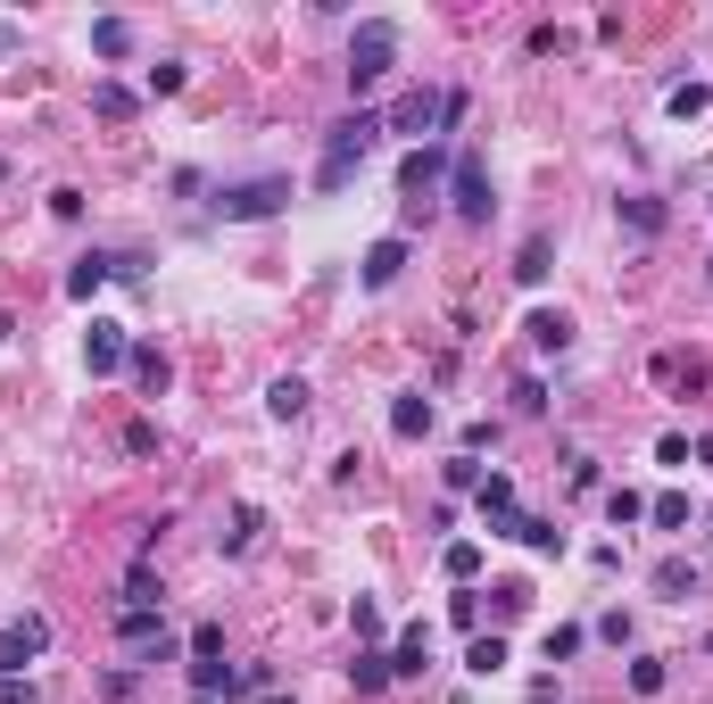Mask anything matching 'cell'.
Segmentation results:
<instances>
[{"mask_svg": "<svg viewBox=\"0 0 713 704\" xmlns=\"http://www.w3.org/2000/svg\"><path fill=\"white\" fill-rule=\"evenodd\" d=\"M374 141H382V116L374 109H349L332 133H324V158H316V191H349V174L374 158Z\"/></svg>", "mask_w": 713, "mask_h": 704, "instance_id": "cell-1", "label": "cell"}, {"mask_svg": "<svg viewBox=\"0 0 713 704\" xmlns=\"http://www.w3.org/2000/svg\"><path fill=\"white\" fill-rule=\"evenodd\" d=\"M391 67H398V25H391V18H365V25L349 34V92L365 100Z\"/></svg>", "mask_w": 713, "mask_h": 704, "instance_id": "cell-2", "label": "cell"}, {"mask_svg": "<svg viewBox=\"0 0 713 704\" xmlns=\"http://www.w3.org/2000/svg\"><path fill=\"white\" fill-rule=\"evenodd\" d=\"M207 207H216L225 224H265V216H282V207H291V174H249V183H225Z\"/></svg>", "mask_w": 713, "mask_h": 704, "instance_id": "cell-3", "label": "cell"}, {"mask_svg": "<svg viewBox=\"0 0 713 704\" xmlns=\"http://www.w3.org/2000/svg\"><path fill=\"white\" fill-rule=\"evenodd\" d=\"M116 647L142 655V663H167V655H174L167 613H158V605H116Z\"/></svg>", "mask_w": 713, "mask_h": 704, "instance_id": "cell-4", "label": "cell"}, {"mask_svg": "<svg viewBox=\"0 0 713 704\" xmlns=\"http://www.w3.org/2000/svg\"><path fill=\"white\" fill-rule=\"evenodd\" d=\"M50 655V622L42 613H18V622H0V680H25V663Z\"/></svg>", "mask_w": 713, "mask_h": 704, "instance_id": "cell-5", "label": "cell"}, {"mask_svg": "<svg viewBox=\"0 0 713 704\" xmlns=\"http://www.w3.org/2000/svg\"><path fill=\"white\" fill-rule=\"evenodd\" d=\"M449 207L465 224H489V207H498V200H489V167L473 158V149H456V167H449Z\"/></svg>", "mask_w": 713, "mask_h": 704, "instance_id": "cell-6", "label": "cell"}, {"mask_svg": "<svg viewBox=\"0 0 713 704\" xmlns=\"http://www.w3.org/2000/svg\"><path fill=\"white\" fill-rule=\"evenodd\" d=\"M440 109H449V92H432V83H415V92H398L391 109H382V133H432Z\"/></svg>", "mask_w": 713, "mask_h": 704, "instance_id": "cell-7", "label": "cell"}, {"mask_svg": "<svg viewBox=\"0 0 713 704\" xmlns=\"http://www.w3.org/2000/svg\"><path fill=\"white\" fill-rule=\"evenodd\" d=\"M456 158L440 141H423V149H407V167H398V191H407L415 207H432V191H440V174H449Z\"/></svg>", "mask_w": 713, "mask_h": 704, "instance_id": "cell-8", "label": "cell"}, {"mask_svg": "<svg viewBox=\"0 0 713 704\" xmlns=\"http://www.w3.org/2000/svg\"><path fill=\"white\" fill-rule=\"evenodd\" d=\"M125 356H133V340H125V323H109V316H92V332H83V365H92V382H109V373H125Z\"/></svg>", "mask_w": 713, "mask_h": 704, "instance_id": "cell-9", "label": "cell"}, {"mask_svg": "<svg viewBox=\"0 0 713 704\" xmlns=\"http://www.w3.org/2000/svg\"><path fill=\"white\" fill-rule=\"evenodd\" d=\"M398 274H407V232H391V241H374L356 258V282H365V291H391Z\"/></svg>", "mask_w": 713, "mask_h": 704, "instance_id": "cell-10", "label": "cell"}, {"mask_svg": "<svg viewBox=\"0 0 713 704\" xmlns=\"http://www.w3.org/2000/svg\"><path fill=\"white\" fill-rule=\"evenodd\" d=\"M473 506H482L489 538H514V481H507V473H482V489H473Z\"/></svg>", "mask_w": 713, "mask_h": 704, "instance_id": "cell-11", "label": "cell"}, {"mask_svg": "<svg viewBox=\"0 0 713 704\" xmlns=\"http://www.w3.org/2000/svg\"><path fill=\"white\" fill-rule=\"evenodd\" d=\"M647 589H656V597H664V605H689V597H697V589H705V572H697V564H689V556H664V564H656V572H647Z\"/></svg>", "mask_w": 713, "mask_h": 704, "instance_id": "cell-12", "label": "cell"}, {"mask_svg": "<svg viewBox=\"0 0 713 704\" xmlns=\"http://www.w3.org/2000/svg\"><path fill=\"white\" fill-rule=\"evenodd\" d=\"M125 373H133V389H142V398H167V382H174V365H167V356L150 349V340H133Z\"/></svg>", "mask_w": 713, "mask_h": 704, "instance_id": "cell-13", "label": "cell"}, {"mask_svg": "<svg viewBox=\"0 0 713 704\" xmlns=\"http://www.w3.org/2000/svg\"><path fill=\"white\" fill-rule=\"evenodd\" d=\"M432 671V631L415 622V631H398V647H391V680H423Z\"/></svg>", "mask_w": 713, "mask_h": 704, "instance_id": "cell-14", "label": "cell"}, {"mask_svg": "<svg viewBox=\"0 0 713 704\" xmlns=\"http://www.w3.org/2000/svg\"><path fill=\"white\" fill-rule=\"evenodd\" d=\"M614 216L631 224V232H647V241H656L664 224H672V207H664V200H647V191H622V200H614Z\"/></svg>", "mask_w": 713, "mask_h": 704, "instance_id": "cell-15", "label": "cell"}, {"mask_svg": "<svg viewBox=\"0 0 713 704\" xmlns=\"http://www.w3.org/2000/svg\"><path fill=\"white\" fill-rule=\"evenodd\" d=\"M432 398H423V389H407V398H391V440H423V431H432Z\"/></svg>", "mask_w": 713, "mask_h": 704, "instance_id": "cell-16", "label": "cell"}, {"mask_svg": "<svg viewBox=\"0 0 713 704\" xmlns=\"http://www.w3.org/2000/svg\"><path fill=\"white\" fill-rule=\"evenodd\" d=\"M523 332H531V349H547V356H564V349H573V316H564V307H540V316H531Z\"/></svg>", "mask_w": 713, "mask_h": 704, "instance_id": "cell-17", "label": "cell"}, {"mask_svg": "<svg viewBox=\"0 0 713 704\" xmlns=\"http://www.w3.org/2000/svg\"><path fill=\"white\" fill-rule=\"evenodd\" d=\"M265 415H274V423H299V415H307V382H299V373H282V382L265 389Z\"/></svg>", "mask_w": 713, "mask_h": 704, "instance_id": "cell-18", "label": "cell"}, {"mask_svg": "<svg viewBox=\"0 0 713 704\" xmlns=\"http://www.w3.org/2000/svg\"><path fill=\"white\" fill-rule=\"evenodd\" d=\"M349 688H356V696H374V688H391V655H382V647H365V655L349 663Z\"/></svg>", "mask_w": 713, "mask_h": 704, "instance_id": "cell-19", "label": "cell"}, {"mask_svg": "<svg viewBox=\"0 0 713 704\" xmlns=\"http://www.w3.org/2000/svg\"><path fill=\"white\" fill-rule=\"evenodd\" d=\"M258 531H265V514H258V506H233V522L216 531V547H225V556H241V547H249Z\"/></svg>", "mask_w": 713, "mask_h": 704, "instance_id": "cell-20", "label": "cell"}, {"mask_svg": "<svg viewBox=\"0 0 713 704\" xmlns=\"http://www.w3.org/2000/svg\"><path fill=\"white\" fill-rule=\"evenodd\" d=\"M440 572H449L456 589H473V580H482V547H473V538H449V556H440Z\"/></svg>", "mask_w": 713, "mask_h": 704, "instance_id": "cell-21", "label": "cell"}, {"mask_svg": "<svg viewBox=\"0 0 713 704\" xmlns=\"http://www.w3.org/2000/svg\"><path fill=\"white\" fill-rule=\"evenodd\" d=\"M514 538H523V547H540V556H564V531L547 514H514Z\"/></svg>", "mask_w": 713, "mask_h": 704, "instance_id": "cell-22", "label": "cell"}, {"mask_svg": "<svg viewBox=\"0 0 713 704\" xmlns=\"http://www.w3.org/2000/svg\"><path fill=\"white\" fill-rule=\"evenodd\" d=\"M498 663H507V638H498V631H482V638L465 647V671H473V680H489Z\"/></svg>", "mask_w": 713, "mask_h": 704, "instance_id": "cell-23", "label": "cell"}, {"mask_svg": "<svg viewBox=\"0 0 713 704\" xmlns=\"http://www.w3.org/2000/svg\"><path fill=\"white\" fill-rule=\"evenodd\" d=\"M547 258H556V249H547V232H531V241L514 249V282H547Z\"/></svg>", "mask_w": 713, "mask_h": 704, "instance_id": "cell-24", "label": "cell"}, {"mask_svg": "<svg viewBox=\"0 0 713 704\" xmlns=\"http://www.w3.org/2000/svg\"><path fill=\"white\" fill-rule=\"evenodd\" d=\"M109 274H116V258H76V274H67V298H92Z\"/></svg>", "mask_w": 713, "mask_h": 704, "instance_id": "cell-25", "label": "cell"}, {"mask_svg": "<svg viewBox=\"0 0 713 704\" xmlns=\"http://www.w3.org/2000/svg\"><path fill=\"white\" fill-rule=\"evenodd\" d=\"M606 522H614V531L647 522V498H638V489H606Z\"/></svg>", "mask_w": 713, "mask_h": 704, "instance_id": "cell-26", "label": "cell"}, {"mask_svg": "<svg viewBox=\"0 0 713 704\" xmlns=\"http://www.w3.org/2000/svg\"><path fill=\"white\" fill-rule=\"evenodd\" d=\"M92 50H100V58H125V50H133V25H125V18H100V25H92Z\"/></svg>", "mask_w": 713, "mask_h": 704, "instance_id": "cell-27", "label": "cell"}, {"mask_svg": "<svg viewBox=\"0 0 713 704\" xmlns=\"http://www.w3.org/2000/svg\"><path fill=\"white\" fill-rule=\"evenodd\" d=\"M440 481H449V498H473V489H482V464H473V456H449V464H440Z\"/></svg>", "mask_w": 713, "mask_h": 704, "instance_id": "cell-28", "label": "cell"}, {"mask_svg": "<svg viewBox=\"0 0 713 704\" xmlns=\"http://www.w3.org/2000/svg\"><path fill=\"white\" fill-rule=\"evenodd\" d=\"M92 109H100V116H109V125H125V116H133V109H142V100H133V92H125V83H100V92H92Z\"/></svg>", "mask_w": 713, "mask_h": 704, "instance_id": "cell-29", "label": "cell"}, {"mask_svg": "<svg viewBox=\"0 0 713 704\" xmlns=\"http://www.w3.org/2000/svg\"><path fill=\"white\" fill-rule=\"evenodd\" d=\"M647 522H656V531H680V522H689V498H680V489H664V498L647 506Z\"/></svg>", "mask_w": 713, "mask_h": 704, "instance_id": "cell-30", "label": "cell"}, {"mask_svg": "<svg viewBox=\"0 0 713 704\" xmlns=\"http://www.w3.org/2000/svg\"><path fill=\"white\" fill-rule=\"evenodd\" d=\"M191 663H225V631H216V622L191 631Z\"/></svg>", "mask_w": 713, "mask_h": 704, "instance_id": "cell-31", "label": "cell"}, {"mask_svg": "<svg viewBox=\"0 0 713 704\" xmlns=\"http://www.w3.org/2000/svg\"><path fill=\"white\" fill-rule=\"evenodd\" d=\"M664 680H672V671H664L656 655H638V663H631V688H638V696H664Z\"/></svg>", "mask_w": 713, "mask_h": 704, "instance_id": "cell-32", "label": "cell"}, {"mask_svg": "<svg viewBox=\"0 0 713 704\" xmlns=\"http://www.w3.org/2000/svg\"><path fill=\"white\" fill-rule=\"evenodd\" d=\"M664 109H672L680 125H689V116H705V83H672V100H664Z\"/></svg>", "mask_w": 713, "mask_h": 704, "instance_id": "cell-33", "label": "cell"}, {"mask_svg": "<svg viewBox=\"0 0 713 704\" xmlns=\"http://www.w3.org/2000/svg\"><path fill=\"white\" fill-rule=\"evenodd\" d=\"M349 622H356V638H365V647L382 638V605H374V597H356V605H349Z\"/></svg>", "mask_w": 713, "mask_h": 704, "instance_id": "cell-34", "label": "cell"}, {"mask_svg": "<svg viewBox=\"0 0 713 704\" xmlns=\"http://www.w3.org/2000/svg\"><path fill=\"white\" fill-rule=\"evenodd\" d=\"M573 655H581V631H573V622H556V631H547V663H573Z\"/></svg>", "mask_w": 713, "mask_h": 704, "instance_id": "cell-35", "label": "cell"}, {"mask_svg": "<svg viewBox=\"0 0 713 704\" xmlns=\"http://www.w3.org/2000/svg\"><path fill=\"white\" fill-rule=\"evenodd\" d=\"M125 605H158V580H150V564H133V572H125Z\"/></svg>", "mask_w": 713, "mask_h": 704, "instance_id": "cell-36", "label": "cell"}, {"mask_svg": "<svg viewBox=\"0 0 713 704\" xmlns=\"http://www.w3.org/2000/svg\"><path fill=\"white\" fill-rule=\"evenodd\" d=\"M449 622H456V631H473V638H482V597H449Z\"/></svg>", "mask_w": 713, "mask_h": 704, "instance_id": "cell-37", "label": "cell"}, {"mask_svg": "<svg viewBox=\"0 0 713 704\" xmlns=\"http://www.w3.org/2000/svg\"><path fill=\"white\" fill-rule=\"evenodd\" d=\"M167 92H183V67H174V58H158V67H150V100H167Z\"/></svg>", "mask_w": 713, "mask_h": 704, "instance_id": "cell-38", "label": "cell"}, {"mask_svg": "<svg viewBox=\"0 0 713 704\" xmlns=\"http://www.w3.org/2000/svg\"><path fill=\"white\" fill-rule=\"evenodd\" d=\"M514 415H547V382H514Z\"/></svg>", "mask_w": 713, "mask_h": 704, "instance_id": "cell-39", "label": "cell"}, {"mask_svg": "<svg viewBox=\"0 0 713 704\" xmlns=\"http://www.w3.org/2000/svg\"><path fill=\"white\" fill-rule=\"evenodd\" d=\"M514 613H531V589H523V580H507V589H498V622H514Z\"/></svg>", "mask_w": 713, "mask_h": 704, "instance_id": "cell-40", "label": "cell"}, {"mask_svg": "<svg viewBox=\"0 0 713 704\" xmlns=\"http://www.w3.org/2000/svg\"><path fill=\"white\" fill-rule=\"evenodd\" d=\"M50 216H58V224H76V216H83V191L58 183V191H50Z\"/></svg>", "mask_w": 713, "mask_h": 704, "instance_id": "cell-41", "label": "cell"}, {"mask_svg": "<svg viewBox=\"0 0 713 704\" xmlns=\"http://www.w3.org/2000/svg\"><path fill=\"white\" fill-rule=\"evenodd\" d=\"M0 704H42V688L34 680H0Z\"/></svg>", "mask_w": 713, "mask_h": 704, "instance_id": "cell-42", "label": "cell"}, {"mask_svg": "<svg viewBox=\"0 0 713 704\" xmlns=\"http://www.w3.org/2000/svg\"><path fill=\"white\" fill-rule=\"evenodd\" d=\"M9 50H18V25H9V18H0V58H9Z\"/></svg>", "mask_w": 713, "mask_h": 704, "instance_id": "cell-43", "label": "cell"}, {"mask_svg": "<svg viewBox=\"0 0 713 704\" xmlns=\"http://www.w3.org/2000/svg\"><path fill=\"white\" fill-rule=\"evenodd\" d=\"M697 464H713V431H705V440H697Z\"/></svg>", "mask_w": 713, "mask_h": 704, "instance_id": "cell-44", "label": "cell"}, {"mask_svg": "<svg viewBox=\"0 0 713 704\" xmlns=\"http://www.w3.org/2000/svg\"><path fill=\"white\" fill-rule=\"evenodd\" d=\"M258 704H291V696H258Z\"/></svg>", "mask_w": 713, "mask_h": 704, "instance_id": "cell-45", "label": "cell"}, {"mask_svg": "<svg viewBox=\"0 0 713 704\" xmlns=\"http://www.w3.org/2000/svg\"><path fill=\"white\" fill-rule=\"evenodd\" d=\"M191 704H216V696H191Z\"/></svg>", "mask_w": 713, "mask_h": 704, "instance_id": "cell-46", "label": "cell"}, {"mask_svg": "<svg viewBox=\"0 0 713 704\" xmlns=\"http://www.w3.org/2000/svg\"><path fill=\"white\" fill-rule=\"evenodd\" d=\"M705 282H713V265H705Z\"/></svg>", "mask_w": 713, "mask_h": 704, "instance_id": "cell-47", "label": "cell"}]
</instances>
